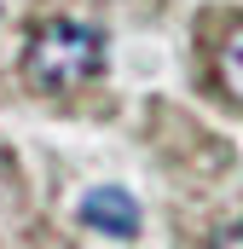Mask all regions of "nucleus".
Returning <instances> with one entry per match:
<instances>
[{"instance_id":"f03ea898","label":"nucleus","mask_w":243,"mask_h":249,"mask_svg":"<svg viewBox=\"0 0 243 249\" xmlns=\"http://www.w3.org/2000/svg\"><path fill=\"white\" fill-rule=\"evenodd\" d=\"M81 220H87L93 232L133 238V232H139V203H133L122 186H93L87 197H81Z\"/></svg>"},{"instance_id":"f257e3e1","label":"nucleus","mask_w":243,"mask_h":249,"mask_svg":"<svg viewBox=\"0 0 243 249\" xmlns=\"http://www.w3.org/2000/svg\"><path fill=\"white\" fill-rule=\"evenodd\" d=\"M99 70H104V35L93 23H75V18L41 23L23 47V75L35 93H75Z\"/></svg>"},{"instance_id":"7ed1b4c3","label":"nucleus","mask_w":243,"mask_h":249,"mask_svg":"<svg viewBox=\"0 0 243 249\" xmlns=\"http://www.w3.org/2000/svg\"><path fill=\"white\" fill-rule=\"evenodd\" d=\"M220 75H226L232 99H243V23L232 29V41H226V58H220Z\"/></svg>"},{"instance_id":"20e7f679","label":"nucleus","mask_w":243,"mask_h":249,"mask_svg":"<svg viewBox=\"0 0 243 249\" xmlns=\"http://www.w3.org/2000/svg\"><path fill=\"white\" fill-rule=\"evenodd\" d=\"M208 249H243V226H226V232H214V244Z\"/></svg>"}]
</instances>
